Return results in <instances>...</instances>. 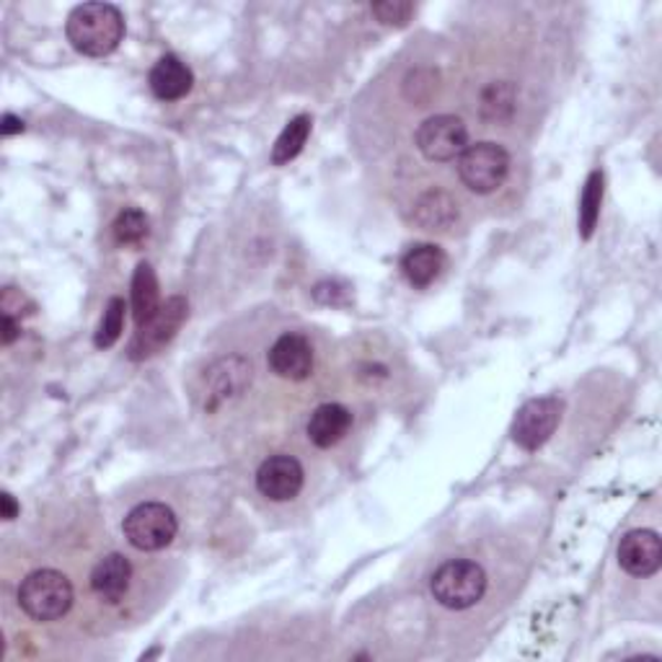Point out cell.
Returning a JSON list of instances; mask_svg holds the SVG:
<instances>
[{
  "instance_id": "1",
  "label": "cell",
  "mask_w": 662,
  "mask_h": 662,
  "mask_svg": "<svg viewBox=\"0 0 662 662\" xmlns=\"http://www.w3.org/2000/svg\"><path fill=\"white\" fill-rule=\"evenodd\" d=\"M65 32L81 55L104 57L112 55L125 40V19L112 3H83L75 6L67 17Z\"/></svg>"
},
{
  "instance_id": "6",
  "label": "cell",
  "mask_w": 662,
  "mask_h": 662,
  "mask_svg": "<svg viewBox=\"0 0 662 662\" xmlns=\"http://www.w3.org/2000/svg\"><path fill=\"white\" fill-rule=\"evenodd\" d=\"M187 301L185 298H169L161 303L158 314L138 326V334L129 341V360H146V357L161 353L169 341L177 337L181 324L187 322Z\"/></svg>"
},
{
  "instance_id": "2",
  "label": "cell",
  "mask_w": 662,
  "mask_h": 662,
  "mask_svg": "<svg viewBox=\"0 0 662 662\" xmlns=\"http://www.w3.org/2000/svg\"><path fill=\"white\" fill-rule=\"evenodd\" d=\"M19 606L34 621L63 619L73 606V585L55 569H36L21 582Z\"/></svg>"
},
{
  "instance_id": "20",
  "label": "cell",
  "mask_w": 662,
  "mask_h": 662,
  "mask_svg": "<svg viewBox=\"0 0 662 662\" xmlns=\"http://www.w3.org/2000/svg\"><path fill=\"white\" fill-rule=\"evenodd\" d=\"M112 233H114V241H117L119 246H138V243L146 241L150 233L148 216L138 208L122 210L117 220H114Z\"/></svg>"
},
{
  "instance_id": "7",
  "label": "cell",
  "mask_w": 662,
  "mask_h": 662,
  "mask_svg": "<svg viewBox=\"0 0 662 662\" xmlns=\"http://www.w3.org/2000/svg\"><path fill=\"white\" fill-rule=\"evenodd\" d=\"M417 148L428 161H453L469 148V129L453 114H438L424 119L417 129Z\"/></svg>"
},
{
  "instance_id": "23",
  "label": "cell",
  "mask_w": 662,
  "mask_h": 662,
  "mask_svg": "<svg viewBox=\"0 0 662 662\" xmlns=\"http://www.w3.org/2000/svg\"><path fill=\"white\" fill-rule=\"evenodd\" d=\"M372 13H376L380 24L404 27L412 19L414 6L404 3V0H383V3H372Z\"/></svg>"
},
{
  "instance_id": "15",
  "label": "cell",
  "mask_w": 662,
  "mask_h": 662,
  "mask_svg": "<svg viewBox=\"0 0 662 662\" xmlns=\"http://www.w3.org/2000/svg\"><path fill=\"white\" fill-rule=\"evenodd\" d=\"M443 267L445 254L435 243H417L401 256V272L414 287H428L430 283H435Z\"/></svg>"
},
{
  "instance_id": "16",
  "label": "cell",
  "mask_w": 662,
  "mask_h": 662,
  "mask_svg": "<svg viewBox=\"0 0 662 662\" xmlns=\"http://www.w3.org/2000/svg\"><path fill=\"white\" fill-rule=\"evenodd\" d=\"M414 220L428 231H445L459 220V204L443 189H430L417 200Z\"/></svg>"
},
{
  "instance_id": "4",
  "label": "cell",
  "mask_w": 662,
  "mask_h": 662,
  "mask_svg": "<svg viewBox=\"0 0 662 662\" xmlns=\"http://www.w3.org/2000/svg\"><path fill=\"white\" fill-rule=\"evenodd\" d=\"M125 538L140 551H161L177 538L179 521L164 502H143L133 507L122 523Z\"/></svg>"
},
{
  "instance_id": "22",
  "label": "cell",
  "mask_w": 662,
  "mask_h": 662,
  "mask_svg": "<svg viewBox=\"0 0 662 662\" xmlns=\"http://www.w3.org/2000/svg\"><path fill=\"white\" fill-rule=\"evenodd\" d=\"M125 301L122 298H112L109 303H106V311H104V318L102 324H98L96 329V337H94V345L98 349H109L114 341H117L122 337V326H125Z\"/></svg>"
},
{
  "instance_id": "18",
  "label": "cell",
  "mask_w": 662,
  "mask_h": 662,
  "mask_svg": "<svg viewBox=\"0 0 662 662\" xmlns=\"http://www.w3.org/2000/svg\"><path fill=\"white\" fill-rule=\"evenodd\" d=\"M311 125H314V122H311L308 114H301V117L287 122L283 133H280L275 148H272V164L275 166L291 164L293 158L301 154L303 146H306V140L311 135Z\"/></svg>"
},
{
  "instance_id": "8",
  "label": "cell",
  "mask_w": 662,
  "mask_h": 662,
  "mask_svg": "<svg viewBox=\"0 0 662 662\" xmlns=\"http://www.w3.org/2000/svg\"><path fill=\"white\" fill-rule=\"evenodd\" d=\"M561 404L554 396H544V399H530L528 404L521 407V412L515 417L513 438L515 443L525 448V451H538L546 440L554 435L559 424Z\"/></svg>"
},
{
  "instance_id": "10",
  "label": "cell",
  "mask_w": 662,
  "mask_h": 662,
  "mask_svg": "<svg viewBox=\"0 0 662 662\" xmlns=\"http://www.w3.org/2000/svg\"><path fill=\"white\" fill-rule=\"evenodd\" d=\"M619 565L631 577H650L662 565V544L654 530H629L619 544Z\"/></svg>"
},
{
  "instance_id": "3",
  "label": "cell",
  "mask_w": 662,
  "mask_h": 662,
  "mask_svg": "<svg viewBox=\"0 0 662 662\" xmlns=\"http://www.w3.org/2000/svg\"><path fill=\"white\" fill-rule=\"evenodd\" d=\"M432 596L440 606L463 611V608L476 606L486 592V572L476 561L453 559L432 575Z\"/></svg>"
},
{
  "instance_id": "13",
  "label": "cell",
  "mask_w": 662,
  "mask_h": 662,
  "mask_svg": "<svg viewBox=\"0 0 662 662\" xmlns=\"http://www.w3.org/2000/svg\"><path fill=\"white\" fill-rule=\"evenodd\" d=\"M129 580H133V567L122 554H109L104 557L91 572V590L106 603H117L125 598L129 590Z\"/></svg>"
},
{
  "instance_id": "11",
  "label": "cell",
  "mask_w": 662,
  "mask_h": 662,
  "mask_svg": "<svg viewBox=\"0 0 662 662\" xmlns=\"http://www.w3.org/2000/svg\"><path fill=\"white\" fill-rule=\"evenodd\" d=\"M270 368L280 378L306 380L314 370V347L301 334H283L270 349Z\"/></svg>"
},
{
  "instance_id": "12",
  "label": "cell",
  "mask_w": 662,
  "mask_h": 662,
  "mask_svg": "<svg viewBox=\"0 0 662 662\" xmlns=\"http://www.w3.org/2000/svg\"><path fill=\"white\" fill-rule=\"evenodd\" d=\"M148 83L150 91L161 102H177V98H185L192 91L195 75L177 55H166L154 65Z\"/></svg>"
},
{
  "instance_id": "24",
  "label": "cell",
  "mask_w": 662,
  "mask_h": 662,
  "mask_svg": "<svg viewBox=\"0 0 662 662\" xmlns=\"http://www.w3.org/2000/svg\"><path fill=\"white\" fill-rule=\"evenodd\" d=\"M19 332H21V326H19L17 318H13V316L0 318V341H3L6 347H9L11 341L19 337Z\"/></svg>"
},
{
  "instance_id": "25",
  "label": "cell",
  "mask_w": 662,
  "mask_h": 662,
  "mask_svg": "<svg viewBox=\"0 0 662 662\" xmlns=\"http://www.w3.org/2000/svg\"><path fill=\"white\" fill-rule=\"evenodd\" d=\"M0 507H3V517H6V521H13V517L19 515V505H17V500H13L11 492L0 494Z\"/></svg>"
},
{
  "instance_id": "17",
  "label": "cell",
  "mask_w": 662,
  "mask_h": 662,
  "mask_svg": "<svg viewBox=\"0 0 662 662\" xmlns=\"http://www.w3.org/2000/svg\"><path fill=\"white\" fill-rule=\"evenodd\" d=\"M161 308V287L150 264H138L133 275V316L138 326L150 322Z\"/></svg>"
},
{
  "instance_id": "14",
  "label": "cell",
  "mask_w": 662,
  "mask_h": 662,
  "mask_svg": "<svg viewBox=\"0 0 662 662\" xmlns=\"http://www.w3.org/2000/svg\"><path fill=\"white\" fill-rule=\"evenodd\" d=\"M353 428V414L341 404H322L311 414L308 438L316 448H332Z\"/></svg>"
},
{
  "instance_id": "26",
  "label": "cell",
  "mask_w": 662,
  "mask_h": 662,
  "mask_svg": "<svg viewBox=\"0 0 662 662\" xmlns=\"http://www.w3.org/2000/svg\"><path fill=\"white\" fill-rule=\"evenodd\" d=\"M21 129H24V122H21L19 117H13V114H6V117H3V127H0V133H3L6 138H9V135H17V133H21Z\"/></svg>"
},
{
  "instance_id": "19",
  "label": "cell",
  "mask_w": 662,
  "mask_h": 662,
  "mask_svg": "<svg viewBox=\"0 0 662 662\" xmlns=\"http://www.w3.org/2000/svg\"><path fill=\"white\" fill-rule=\"evenodd\" d=\"M482 117L486 122H507L515 112L513 83H492L482 91Z\"/></svg>"
},
{
  "instance_id": "5",
  "label": "cell",
  "mask_w": 662,
  "mask_h": 662,
  "mask_svg": "<svg viewBox=\"0 0 662 662\" xmlns=\"http://www.w3.org/2000/svg\"><path fill=\"white\" fill-rule=\"evenodd\" d=\"M507 171L509 156L497 143H476L459 156V177L476 195H490L502 187Z\"/></svg>"
},
{
  "instance_id": "9",
  "label": "cell",
  "mask_w": 662,
  "mask_h": 662,
  "mask_svg": "<svg viewBox=\"0 0 662 662\" xmlns=\"http://www.w3.org/2000/svg\"><path fill=\"white\" fill-rule=\"evenodd\" d=\"M256 490L275 502H287L303 490V466L293 455H272L256 471Z\"/></svg>"
},
{
  "instance_id": "21",
  "label": "cell",
  "mask_w": 662,
  "mask_h": 662,
  "mask_svg": "<svg viewBox=\"0 0 662 662\" xmlns=\"http://www.w3.org/2000/svg\"><path fill=\"white\" fill-rule=\"evenodd\" d=\"M600 202H603V171H592L585 181V192L580 200V233L582 239H590L596 231L600 218Z\"/></svg>"
}]
</instances>
